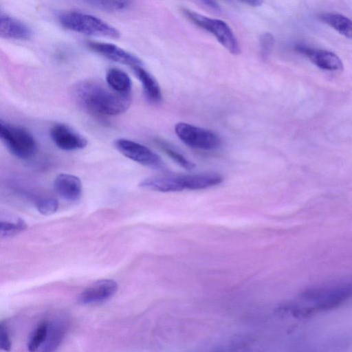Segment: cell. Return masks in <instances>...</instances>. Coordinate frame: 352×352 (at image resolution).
<instances>
[{
  "label": "cell",
  "instance_id": "8fae6325",
  "mask_svg": "<svg viewBox=\"0 0 352 352\" xmlns=\"http://www.w3.org/2000/svg\"><path fill=\"white\" fill-rule=\"evenodd\" d=\"M139 186L144 189L164 192L186 190L184 175L153 176L141 181Z\"/></svg>",
  "mask_w": 352,
  "mask_h": 352
},
{
  "label": "cell",
  "instance_id": "5bb4252c",
  "mask_svg": "<svg viewBox=\"0 0 352 352\" xmlns=\"http://www.w3.org/2000/svg\"><path fill=\"white\" fill-rule=\"evenodd\" d=\"M133 70L142 84L147 100L153 104L161 102V89L156 79L142 66L133 67Z\"/></svg>",
  "mask_w": 352,
  "mask_h": 352
},
{
  "label": "cell",
  "instance_id": "6da1fadb",
  "mask_svg": "<svg viewBox=\"0 0 352 352\" xmlns=\"http://www.w3.org/2000/svg\"><path fill=\"white\" fill-rule=\"evenodd\" d=\"M77 103L96 114L116 116L125 112L131 104V94L118 93L107 83L87 79L78 82L72 89Z\"/></svg>",
  "mask_w": 352,
  "mask_h": 352
},
{
  "label": "cell",
  "instance_id": "7402d4cb",
  "mask_svg": "<svg viewBox=\"0 0 352 352\" xmlns=\"http://www.w3.org/2000/svg\"><path fill=\"white\" fill-rule=\"evenodd\" d=\"M92 3L107 10H120L128 7L131 0H89Z\"/></svg>",
  "mask_w": 352,
  "mask_h": 352
},
{
  "label": "cell",
  "instance_id": "603a6c76",
  "mask_svg": "<svg viewBox=\"0 0 352 352\" xmlns=\"http://www.w3.org/2000/svg\"><path fill=\"white\" fill-rule=\"evenodd\" d=\"M274 36L270 32L263 33L259 37V47L262 58L266 59L270 54L274 45Z\"/></svg>",
  "mask_w": 352,
  "mask_h": 352
},
{
  "label": "cell",
  "instance_id": "2e32d148",
  "mask_svg": "<svg viewBox=\"0 0 352 352\" xmlns=\"http://www.w3.org/2000/svg\"><path fill=\"white\" fill-rule=\"evenodd\" d=\"M107 84L114 91L124 94H130L131 80L129 75L118 68H111L106 74Z\"/></svg>",
  "mask_w": 352,
  "mask_h": 352
},
{
  "label": "cell",
  "instance_id": "7a4b0ae2",
  "mask_svg": "<svg viewBox=\"0 0 352 352\" xmlns=\"http://www.w3.org/2000/svg\"><path fill=\"white\" fill-rule=\"evenodd\" d=\"M62 26L80 34L111 38L120 37V32L102 19L79 12H67L58 16Z\"/></svg>",
  "mask_w": 352,
  "mask_h": 352
},
{
  "label": "cell",
  "instance_id": "d4e9b609",
  "mask_svg": "<svg viewBox=\"0 0 352 352\" xmlns=\"http://www.w3.org/2000/svg\"><path fill=\"white\" fill-rule=\"evenodd\" d=\"M205 6L210 9L219 11L221 10L220 6L216 0H200Z\"/></svg>",
  "mask_w": 352,
  "mask_h": 352
},
{
  "label": "cell",
  "instance_id": "e0dca14e",
  "mask_svg": "<svg viewBox=\"0 0 352 352\" xmlns=\"http://www.w3.org/2000/svg\"><path fill=\"white\" fill-rule=\"evenodd\" d=\"M66 329L65 323L62 321L49 322L47 336L45 342L42 346V351H52L55 350L61 342Z\"/></svg>",
  "mask_w": 352,
  "mask_h": 352
},
{
  "label": "cell",
  "instance_id": "8992f818",
  "mask_svg": "<svg viewBox=\"0 0 352 352\" xmlns=\"http://www.w3.org/2000/svg\"><path fill=\"white\" fill-rule=\"evenodd\" d=\"M114 146L126 157L142 165L155 169L164 167V162L157 154L138 142L120 138L115 140Z\"/></svg>",
  "mask_w": 352,
  "mask_h": 352
},
{
  "label": "cell",
  "instance_id": "44dd1931",
  "mask_svg": "<svg viewBox=\"0 0 352 352\" xmlns=\"http://www.w3.org/2000/svg\"><path fill=\"white\" fill-rule=\"evenodd\" d=\"M35 206L41 214L50 215L56 212L58 202L53 197H42L36 200Z\"/></svg>",
  "mask_w": 352,
  "mask_h": 352
},
{
  "label": "cell",
  "instance_id": "484cf974",
  "mask_svg": "<svg viewBox=\"0 0 352 352\" xmlns=\"http://www.w3.org/2000/svg\"><path fill=\"white\" fill-rule=\"evenodd\" d=\"M243 3L253 7L261 6L263 3V0H238Z\"/></svg>",
  "mask_w": 352,
  "mask_h": 352
},
{
  "label": "cell",
  "instance_id": "277c9868",
  "mask_svg": "<svg viewBox=\"0 0 352 352\" xmlns=\"http://www.w3.org/2000/svg\"><path fill=\"white\" fill-rule=\"evenodd\" d=\"M182 12L195 25L213 34L231 54H239L240 53V47L237 39L230 26L225 21L208 17L186 8L182 9Z\"/></svg>",
  "mask_w": 352,
  "mask_h": 352
},
{
  "label": "cell",
  "instance_id": "4fadbf2b",
  "mask_svg": "<svg viewBox=\"0 0 352 352\" xmlns=\"http://www.w3.org/2000/svg\"><path fill=\"white\" fill-rule=\"evenodd\" d=\"M53 186L56 192L65 200L75 201L81 197V181L74 175L67 173L58 175L54 181Z\"/></svg>",
  "mask_w": 352,
  "mask_h": 352
},
{
  "label": "cell",
  "instance_id": "7c38bea8",
  "mask_svg": "<svg viewBox=\"0 0 352 352\" xmlns=\"http://www.w3.org/2000/svg\"><path fill=\"white\" fill-rule=\"evenodd\" d=\"M0 36L3 38L28 40L32 36L31 28L19 19L1 12L0 15Z\"/></svg>",
  "mask_w": 352,
  "mask_h": 352
},
{
  "label": "cell",
  "instance_id": "9a60e30c",
  "mask_svg": "<svg viewBox=\"0 0 352 352\" xmlns=\"http://www.w3.org/2000/svg\"><path fill=\"white\" fill-rule=\"evenodd\" d=\"M319 19L346 38H352V20L338 13L324 12Z\"/></svg>",
  "mask_w": 352,
  "mask_h": 352
},
{
  "label": "cell",
  "instance_id": "d6986e66",
  "mask_svg": "<svg viewBox=\"0 0 352 352\" xmlns=\"http://www.w3.org/2000/svg\"><path fill=\"white\" fill-rule=\"evenodd\" d=\"M49 327V322H41L34 330L31 335L28 348L30 351H36L42 346L46 340Z\"/></svg>",
  "mask_w": 352,
  "mask_h": 352
},
{
  "label": "cell",
  "instance_id": "ffe728a7",
  "mask_svg": "<svg viewBox=\"0 0 352 352\" xmlns=\"http://www.w3.org/2000/svg\"><path fill=\"white\" fill-rule=\"evenodd\" d=\"M156 143L158 146L175 162L186 169H192L195 164L186 159L183 155L170 148L166 142L157 140Z\"/></svg>",
  "mask_w": 352,
  "mask_h": 352
},
{
  "label": "cell",
  "instance_id": "ac0fdd59",
  "mask_svg": "<svg viewBox=\"0 0 352 352\" xmlns=\"http://www.w3.org/2000/svg\"><path fill=\"white\" fill-rule=\"evenodd\" d=\"M27 228L26 223L14 215L1 216L0 221V236L10 237L14 236Z\"/></svg>",
  "mask_w": 352,
  "mask_h": 352
},
{
  "label": "cell",
  "instance_id": "9c48e42d",
  "mask_svg": "<svg viewBox=\"0 0 352 352\" xmlns=\"http://www.w3.org/2000/svg\"><path fill=\"white\" fill-rule=\"evenodd\" d=\"M118 288V285L114 280H97L80 294L78 302L82 305H94L105 302L115 295Z\"/></svg>",
  "mask_w": 352,
  "mask_h": 352
},
{
  "label": "cell",
  "instance_id": "cb8c5ba5",
  "mask_svg": "<svg viewBox=\"0 0 352 352\" xmlns=\"http://www.w3.org/2000/svg\"><path fill=\"white\" fill-rule=\"evenodd\" d=\"M12 343L9 337V334L6 327L1 324L0 328V348L2 350L10 351Z\"/></svg>",
  "mask_w": 352,
  "mask_h": 352
},
{
  "label": "cell",
  "instance_id": "5b68a950",
  "mask_svg": "<svg viewBox=\"0 0 352 352\" xmlns=\"http://www.w3.org/2000/svg\"><path fill=\"white\" fill-rule=\"evenodd\" d=\"M175 131L178 138L191 148L213 150L221 144L219 136L212 131L188 123H177L175 126Z\"/></svg>",
  "mask_w": 352,
  "mask_h": 352
},
{
  "label": "cell",
  "instance_id": "ba28073f",
  "mask_svg": "<svg viewBox=\"0 0 352 352\" xmlns=\"http://www.w3.org/2000/svg\"><path fill=\"white\" fill-rule=\"evenodd\" d=\"M294 49L322 69L340 71L343 69V63L341 59L331 52L313 48L304 44L296 45Z\"/></svg>",
  "mask_w": 352,
  "mask_h": 352
},
{
  "label": "cell",
  "instance_id": "3957f363",
  "mask_svg": "<svg viewBox=\"0 0 352 352\" xmlns=\"http://www.w3.org/2000/svg\"><path fill=\"white\" fill-rule=\"evenodd\" d=\"M0 138L8 150L15 157L27 160L36 152V142L25 129L1 120Z\"/></svg>",
  "mask_w": 352,
  "mask_h": 352
},
{
  "label": "cell",
  "instance_id": "30bf717a",
  "mask_svg": "<svg viewBox=\"0 0 352 352\" xmlns=\"http://www.w3.org/2000/svg\"><path fill=\"white\" fill-rule=\"evenodd\" d=\"M88 47L96 53L122 64L133 67L142 66V60L135 55L109 43L91 41Z\"/></svg>",
  "mask_w": 352,
  "mask_h": 352
},
{
  "label": "cell",
  "instance_id": "52a82bcc",
  "mask_svg": "<svg viewBox=\"0 0 352 352\" xmlns=\"http://www.w3.org/2000/svg\"><path fill=\"white\" fill-rule=\"evenodd\" d=\"M50 137L58 148L66 151L80 150L87 145L84 136L64 124H54L50 129Z\"/></svg>",
  "mask_w": 352,
  "mask_h": 352
}]
</instances>
